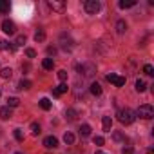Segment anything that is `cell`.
Segmentation results:
<instances>
[{"mask_svg": "<svg viewBox=\"0 0 154 154\" xmlns=\"http://www.w3.org/2000/svg\"><path fill=\"white\" fill-rule=\"evenodd\" d=\"M91 93H93L94 96H100V94H102V87H100V84H96V82L91 84Z\"/></svg>", "mask_w": 154, "mask_h": 154, "instance_id": "obj_17", "label": "cell"}, {"mask_svg": "<svg viewBox=\"0 0 154 154\" xmlns=\"http://www.w3.org/2000/svg\"><path fill=\"white\" fill-rule=\"evenodd\" d=\"M15 140H17V141H24V132H22V129H15Z\"/></svg>", "mask_w": 154, "mask_h": 154, "instance_id": "obj_30", "label": "cell"}, {"mask_svg": "<svg viewBox=\"0 0 154 154\" xmlns=\"http://www.w3.org/2000/svg\"><path fill=\"white\" fill-rule=\"evenodd\" d=\"M63 141H65L67 145L74 143V134H71V132H65V134H63Z\"/></svg>", "mask_w": 154, "mask_h": 154, "instance_id": "obj_28", "label": "cell"}, {"mask_svg": "<svg viewBox=\"0 0 154 154\" xmlns=\"http://www.w3.org/2000/svg\"><path fill=\"white\" fill-rule=\"evenodd\" d=\"M84 9L89 15H96L100 11V2H98V0H87V2L84 4Z\"/></svg>", "mask_w": 154, "mask_h": 154, "instance_id": "obj_3", "label": "cell"}, {"mask_svg": "<svg viewBox=\"0 0 154 154\" xmlns=\"http://www.w3.org/2000/svg\"><path fill=\"white\" fill-rule=\"evenodd\" d=\"M2 31H4L6 35H15V33H17V26H15V22H11V20H4V22H2Z\"/></svg>", "mask_w": 154, "mask_h": 154, "instance_id": "obj_6", "label": "cell"}, {"mask_svg": "<svg viewBox=\"0 0 154 154\" xmlns=\"http://www.w3.org/2000/svg\"><path fill=\"white\" fill-rule=\"evenodd\" d=\"M42 67H44V69H47V71H49V69H53V67H54L53 58H45V60L42 62Z\"/></svg>", "mask_w": 154, "mask_h": 154, "instance_id": "obj_19", "label": "cell"}, {"mask_svg": "<svg viewBox=\"0 0 154 154\" xmlns=\"http://www.w3.org/2000/svg\"><path fill=\"white\" fill-rule=\"evenodd\" d=\"M76 69H78L80 72H84V76H93L96 72V67L93 63H84V65H76Z\"/></svg>", "mask_w": 154, "mask_h": 154, "instance_id": "obj_5", "label": "cell"}, {"mask_svg": "<svg viewBox=\"0 0 154 154\" xmlns=\"http://www.w3.org/2000/svg\"><path fill=\"white\" fill-rule=\"evenodd\" d=\"M31 85H33V84H31L29 80H20L18 89H20V91H27V89H31Z\"/></svg>", "mask_w": 154, "mask_h": 154, "instance_id": "obj_16", "label": "cell"}, {"mask_svg": "<svg viewBox=\"0 0 154 154\" xmlns=\"http://www.w3.org/2000/svg\"><path fill=\"white\" fill-rule=\"evenodd\" d=\"M96 154H103V152H96Z\"/></svg>", "mask_w": 154, "mask_h": 154, "instance_id": "obj_38", "label": "cell"}, {"mask_svg": "<svg viewBox=\"0 0 154 154\" xmlns=\"http://www.w3.org/2000/svg\"><path fill=\"white\" fill-rule=\"evenodd\" d=\"M24 44H26V36L24 35H18L17 40H15V45H24Z\"/></svg>", "mask_w": 154, "mask_h": 154, "instance_id": "obj_31", "label": "cell"}, {"mask_svg": "<svg viewBox=\"0 0 154 154\" xmlns=\"http://www.w3.org/2000/svg\"><path fill=\"white\" fill-rule=\"evenodd\" d=\"M136 114L140 118H143V120H150L154 116V107L149 105V103H143V105H140V109L136 111Z\"/></svg>", "mask_w": 154, "mask_h": 154, "instance_id": "obj_2", "label": "cell"}, {"mask_svg": "<svg viewBox=\"0 0 154 154\" xmlns=\"http://www.w3.org/2000/svg\"><path fill=\"white\" fill-rule=\"evenodd\" d=\"M11 74H13L11 67H4L2 71H0V76H2V78H11Z\"/></svg>", "mask_w": 154, "mask_h": 154, "instance_id": "obj_18", "label": "cell"}, {"mask_svg": "<svg viewBox=\"0 0 154 154\" xmlns=\"http://www.w3.org/2000/svg\"><path fill=\"white\" fill-rule=\"evenodd\" d=\"M47 53H49V54H54V53H56V49H54V47H51V45H49V47H47Z\"/></svg>", "mask_w": 154, "mask_h": 154, "instance_id": "obj_37", "label": "cell"}, {"mask_svg": "<svg viewBox=\"0 0 154 154\" xmlns=\"http://www.w3.org/2000/svg\"><path fill=\"white\" fill-rule=\"evenodd\" d=\"M80 134H82V136H89V134H91V127H89L87 123H84V125L80 127Z\"/></svg>", "mask_w": 154, "mask_h": 154, "instance_id": "obj_27", "label": "cell"}, {"mask_svg": "<svg viewBox=\"0 0 154 154\" xmlns=\"http://www.w3.org/2000/svg\"><path fill=\"white\" fill-rule=\"evenodd\" d=\"M58 78H60L62 82H65V80H67V71H65V69H62V71H58Z\"/></svg>", "mask_w": 154, "mask_h": 154, "instance_id": "obj_33", "label": "cell"}, {"mask_svg": "<svg viewBox=\"0 0 154 154\" xmlns=\"http://www.w3.org/2000/svg\"><path fill=\"white\" fill-rule=\"evenodd\" d=\"M26 54H27L29 58H35V56H36V53H35V49H26Z\"/></svg>", "mask_w": 154, "mask_h": 154, "instance_id": "obj_35", "label": "cell"}, {"mask_svg": "<svg viewBox=\"0 0 154 154\" xmlns=\"http://www.w3.org/2000/svg\"><path fill=\"white\" fill-rule=\"evenodd\" d=\"M44 145H45L47 149H56V147H58V140H56L54 136H47V138L44 140Z\"/></svg>", "mask_w": 154, "mask_h": 154, "instance_id": "obj_9", "label": "cell"}, {"mask_svg": "<svg viewBox=\"0 0 154 154\" xmlns=\"http://www.w3.org/2000/svg\"><path fill=\"white\" fill-rule=\"evenodd\" d=\"M145 89H147V84H145L143 80H136V91H138V93H143Z\"/></svg>", "mask_w": 154, "mask_h": 154, "instance_id": "obj_22", "label": "cell"}, {"mask_svg": "<svg viewBox=\"0 0 154 154\" xmlns=\"http://www.w3.org/2000/svg\"><path fill=\"white\" fill-rule=\"evenodd\" d=\"M116 31H118L120 35L125 33V31H127V24H125L123 20H118V22H116Z\"/></svg>", "mask_w": 154, "mask_h": 154, "instance_id": "obj_15", "label": "cell"}, {"mask_svg": "<svg viewBox=\"0 0 154 154\" xmlns=\"http://www.w3.org/2000/svg\"><path fill=\"white\" fill-rule=\"evenodd\" d=\"M143 72L149 74V76H152V74H154V67H152L150 63H147V65H143Z\"/></svg>", "mask_w": 154, "mask_h": 154, "instance_id": "obj_29", "label": "cell"}, {"mask_svg": "<svg viewBox=\"0 0 154 154\" xmlns=\"http://www.w3.org/2000/svg\"><path fill=\"white\" fill-rule=\"evenodd\" d=\"M134 150H132V147H125L123 150H122V154H132Z\"/></svg>", "mask_w": 154, "mask_h": 154, "instance_id": "obj_36", "label": "cell"}, {"mask_svg": "<svg viewBox=\"0 0 154 154\" xmlns=\"http://www.w3.org/2000/svg\"><path fill=\"white\" fill-rule=\"evenodd\" d=\"M60 40H62V49H65V51H71V49L74 47V42H72L69 36L62 35V36H60Z\"/></svg>", "mask_w": 154, "mask_h": 154, "instance_id": "obj_7", "label": "cell"}, {"mask_svg": "<svg viewBox=\"0 0 154 154\" xmlns=\"http://www.w3.org/2000/svg\"><path fill=\"white\" fill-rule=\"evenodd\" d=\"M18 105H20V100H18L17 96H9V98H8V107H9V109H11V107H18Z\"/></svg>", "mask_w": 154, "mask_h": 154, "instance_id": "obj_13", "label": "cell"}, {"mask_svg": "<svg viewBox=\"0 0 154 154\" xmlns=\"http://www.w3.org/2000/svg\"><path fill=\"white\" fill-rule=\"evenodd\" d=\"M107 82H111L112 85H116V87H123L125 85V78L123 76H118V74H107Z\"/></svg>", "mask_w": 154, "mask_h": 154, "instance_id": "obj_4", "label": "cell"}, {"mask_svg": "<svg viewBox=\"0 0 154 154\" xmlns=\"http://www.w3.org/2000/svg\"><path fill=\"white\" fill-rule=\"evenodd\" d=\"M31 132H33V136H38L42 132V127L38 123H31Z\"/></svg>", "mask_w": 154, "mask_h": 154, "instance_id": "obj_26", "label": "cell"}, {"mask_svg": "<svg viewBox=\"0 0 154 154\" xmlns=\"http://www.w3.org/2000/svg\"><path fill=\"white\" fill-rule=\"evenodd\" d=\"M116 116H118V122H120V123H123V125H131V123L136 120V112H134L132 109H129V107L120 109Z\"/></svg>", "mask_w": 154, "mask_h": 154, "instance_id": "obj_1", "label": "cell"}, {"mask_svg": "<svg viewBox=\"0 0 154 154\" xmlns=\"http://www.w3.org/2000/svg\"><path fill=\"white\" fill-rule=\"evenodd\" d=\"M134 6H136V2H134V0H129V2L122 0V2H120V8H122V9H129V8H134Z\"/></svg>", "mask_w": 154, "mask_h": 154, "instance_id": "obj_20", "label": "cell"}, {"mask_svg": "<svg viewBox=\"0 0 154 154\" xmlns=\"http://www.w3.org/2000/svg\"><path fill=\"white\" fill-rule=\"evenodd\" d=\"M102 127H103L105 132H111V129H112V120H111V116H103V118H102Z\"/></svg>", "mask_w": 154, "mask_h": 154, "instance_id": "obj_10", "label": "cell"}, {"mask_svg": "<svg viewBox=\"0 0 154 154\" xmlns=\"http://www.w3.org/2000/svg\"><path fill=\"white\" fill-rule=\"evenodd\" d=\"M0 118H2V120H9L11 118V109L9 107H2V109H0Z\"/></svg>", "mask_w": 154, "mask_h": 154, "instance_id": "obj_12", "label": "cell"}, {"mask_svg": "<svg viewBox=\"0 0 154 154\" xmlns=\"http://www.w3.org/2000/svg\"><path fill=\"white\" fill-rule=\"evenodd\" d=\"M67 84H60L58 87H54V96H62L63 93H67Z\"/></svg>", "mask_w": 154, "mask_h": 154, "instance_id": "obj_11", "label": "cell"}, {"mask_svg": "<svg viewBox=\"0 0 154 154\" xmlns=\"http://www.w3.org/2000/svg\"><path fill=\"white\" fill-rule=\"evenodd\" d=\"M0 49H4V51H13L15 47L11 45V42H8V40H2V42H0Z\"/></svg>", "mask_w": 154, "mask_h": 154, "instance_id": "obj_21", "label": "cell"}, {"mask_svg": "<svg viewBox=\"0 0 154 154\" xmlns=\"http://www.w3.org/2000/svg\"><path fill=\"white\" fill-rule=\"evenodd\" d=\"M112 138H114L116 141H125V136H122L120 132H114V134H112Z\"/></svg>", "mask_w": 154, "mask_h": 154, "instance_id": "obj_34", "label": "cell"}, {"mask_svg": "<svg viewBox=\"0 0 154 154\" xmlns=\"http://www.w3.org/2000/svg\"><path fill=\"white\" fill-rule=\"evenodd\" d=\"M9 11V2L8 0H0V13H8Z\"/></svg>", "mask_w": 154, "mask_h": 154, "instance_id": "obj_24", "label": "cell"}, {"mask_svg": "<svg viewBox=\"0 0 154 154\" xmlns=\"http://www.w3.org/2000/svg\"><path fill=\"white\" fill-rule=\"evenodd\" d=\"M35 40H36V42H44V40H45V33H44L42 29H38V31L35 33Z\"/></svg>", "mask_w": 154, "mask_h": 154, "instance_id": "obj_25", "label": "cell"}, {"mask_svg": "<svg viewBox=\"0 0 154 154\" xmlns=\"http://www.w3.org/2000/svg\"><path fill=\"white\" fill-rule=\"evenodd\" d=\"M15 154H20V152H15Z\"/></svg>", "mask_w": 154, "mask_h": 154, "instance_id": "obj_39", "label": "cell"}, {"mask_svg": "<svg viewBox=\"0 0 154 154\" xmlns=\"http://www.w3.org/2000/svg\"><path fill=\"white\" fill-rule=\"evenodd\" d=\"M76 116H78V112H76L74 109H67V112H65V118H67L69 122H74V120H76Z\"/></svg>", "mask_w": 154, "mask_h": 154, "instance_id": "obj_14", "label": "cell"}, {"mask_svg": "<svg viewBox=\"0 0 154 154\" xmlns=\"http://www.w3.org/2000/svg\"><path fill=\"white\" fill-rule=\"evenodd\" d=\"M38 103H40V107H42L44 111H49V109H51V102H49L47 98H42V100H40Z\"/></svg>", "mask_w": 154, "mask_h": 154, "instance_id": "obj_23", "label": "cell"}, {"mask_svg": "<svg viewBox=\"0 0 154 154\" xmlns=\"http://www.w3.org/2000/svg\"><path fill=\"white\" fill-rule=\"evenodd\" d=\"M47 6H49L53 11H63V9H65V2H56V0H49Z\"/></svg>", "mask_w": 154, "mask_h": 154, "instance_id": "obj_8", "label": "cell"}, {"mask_svg": "<svg viewBox=\"0 0 154 154\" xmlns=\"http://www.w3.org/2000/svg\"><path fill=\"white\" fill-rule=\"evenodd\" d=\"M93 141H94V145H96V147H102V145L105 143V140H103L102 136H94V140H93Z\"/></svg>", "mask_w": 154, "mask_h": 154, "instance_id": "obj_32", "label": "cell"}]
</instances>
